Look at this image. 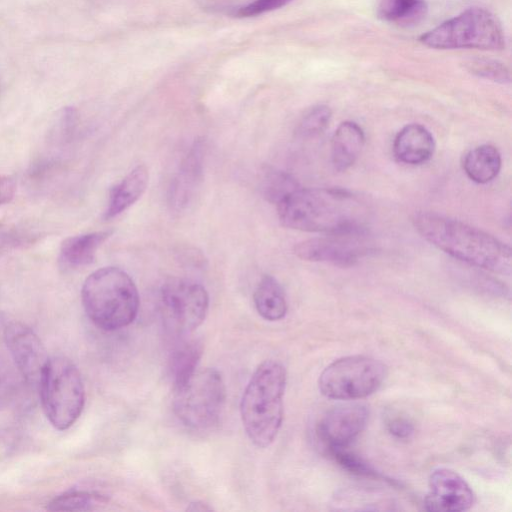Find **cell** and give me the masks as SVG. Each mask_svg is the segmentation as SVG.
<instances>
[{"mask_svg":"<svg viewBox=\"0 0 512 512\" xmlns=\"http://www.w3.org/2000/svg\"><path fill=\"white\" fill-rule=\"evenodd\" d=\"M298 188L300 185L291 174L277 168L266 167L260 178L262 196L275 205H278Z\"/></svg>","mask_w":512,"mask_h":512,"instance_id":"obj_23","label":"cell"},{"mask_svg":"<svg viewBox=\"0 0 512 512\" xmlns=\"http://www.w3.org/2000/svg\"><path fill=\"white\" fill-rule=\"evenodd\" d=\"M159 308L165 326L180 335L194 331L205 319L209 296L199 283L182 278L166 281L160 289Z\"/></svg>","mask_w":512,"mask_h":512,"instance_id":"obj_9","label":"cell"},{"mask_svg":"<svg viewBox=\"0 0 512 512\" xmlns=\"http://www.w3.org/2000/svg\"><path fill=\"white\" fill-rule=\"evenodd\" d=\"M427 11L425 0H380L377 7L380 19L401 26L419 23Z\"/></svg>","mask_w":512,"mask_h":512,"instance_id":"obj_22","label":"cell"},{"mask_svg":"<svg viewBox=\"0 0 512 512\" xmlns=\"http://www.w3.org/2000/svg\"><path fill=\"white\" fill-rule=\"evenodd\" d=\"M7 349L21 375L30 384H39L49 357L37 334L27 325L12 322L4 330Z\"/></svg>","mask_w":512,"mask_h":512,"instance_id":"obj_11","label":"cell"},{"mask_svg":"<svg viewBox=\"0 0 512 512\" xmlns=\"http://www.w3.org/2000/svg\"><path fill=\"white\" fill-rule=\"evenodd\" d=\"M16 191V181L11 176H0V205L10 202Z\"/></svg>","mask_w":512,"mask_h":512,"instance_id":"obj_30","label":"cell"},{"mask_svg":"<svg viewBox=\"0 0 512 512\" xmlns=\"http://www.w3.org/2000/svg\"><path fill=\"white\" fill-rule=\"evenodd\" d=\"M206 141L199 138L182 159L178 171L171 180L168 202L175 212H182L195 201L204 177Z\"/></svg>","mask_w":512,"mask_h":512,"instance_id":"obj_13","label":"cell"},{"mask_svg":"<svg viewBox=\"0 0 512 512\" xmlns=\"http://www.w3.org/2000/svg\"><path fill=\"white\" fill-rule=\"evenodd\" d=\"M107 502L105 495L83 489H70L54 497L47 505L49 511H88Z\"/></svg>","mask_w":512,"mask_h":512,"instance_id":"obj_24","label":"cell"},{"mask_svg":"<svg viewBox=\"0 0 512 512\" xmlns=\"http://www.w3.org/2000/svg\"><path fill=\"white\" fill-rule=\"evenodd\" d=\"M292 1L293 0H254L247 5L239 7L234 15L243 18L254 17L279 9Z\"/></svg>","mask_w":512,"mask_h":512,"instance_id":"obj_28","label":"cell"},{"mask_svg":"<svg viewBox=\"0 0 512 512\" xmlns=\"http://www.w3.org/2000/svg\"><path fill=\"white\" fill-rule=\"evenodd\" d=\"M501 168V155L492 145H481L470 150L464 157L463 169L474 182L485 184L492 181Z\"/></svg>","mask_w":512,"mask_h":512,"instance_id":"obj_20","label":"cell"},{"mask_svg":"<svg viewBox=\"0 0 512 512\" xmlns=\"http://www.w3.org/2000/svg\"><path fill=\"white\" fill-rule=\"evenodd\" d=\"M113 230L95 231L66 238L60 247L61 261L71 267H81L93 262L96 251Z\"/></svg>","mask_w":512,"mask_h":512,"instance_id":"obj_18","label":"cell"},{"mask_svg":"<svg viewBox=\"0 0 512 512\" xmlns=\"http://www.w3.org/2000/svg\"><path fill=\"white\" fill-rule=\"evenodd\" d=\"M368 415L360 403L335 406L317 424L318 439L327 449L347 447L365 428Z\"/></svg>","mask_w":512,"mask_h":512,"instance_id":"obj_12","label":"cell"},{"mask_svg":"<svg viewBox=\"0 0 512 512\" xmlns=\"http://www.w3.org/2000/svg\"><path fill=\"white\" fill-rule=\"evenodd\" d=\"M387 376L378 359L354 355L335 360L320 374V392L334 400H357L376 392Z\"/></svg>","mask_w":512,"mask_h":512,"instance_id":"obj_8","label":"cell"},{"mask_svg":"<svg viewBox=\"0 0 512 512\" xmlns=\"http://www.w3.org/2000/svg\"><path fill=\"white\" fill-rule=\"evenodd\" d=\"M201 355L202 346L195 340L184 341L173 350L169 361L173 390L186 384L194 375Z\"/></svg>","mask_w":512,"mask_h":512,"instance_id":"obj_21","label":"cell"},{"mask_svg":"<svg viewBox=\"0 0 512 512\" xmlns=\"http://www.w3.org/2000/svg\"><path fill=\"white\" fill-rule=\"evenodd\" d=\"M330 455L346 470L362 476L377 477L376 472L346 447L327 449Z\"/></svg>","mask_w":512,"mask_h":512,"instance_id":"obj_27","label":"cell"},{"mask_svg":"<svg viewBox=\"0 0 512 512\" xmlns=\"http://www.w3.org/2000/svg\"><path fill=\"white\" fill-rule=\"evenodd\" d=\"M226 388L221 374L199 370L180 388L174 389L173 410L179 421L194 430L214 426L223 412Z\"/></svg>","mask_w":512,"mask_h":512,"instance_id":"obj_7","label":"cell"},{"mask_svg":"<svg viewBox=\"0 0 512 512\" xmlns=\"http://www.w3.org/2000/svg\"><path fill=\"white\" fill-rule=\"evenodd\" d=\"M473 503V491L458 473L446 468L433 471L429 478V492L424 499L426 510L466 511Z\"/></svg>","mask_w":512,"mask_h":512,"instance_id":"obj_14","label":"cell"},{"mask_svg":"<svg viewBox=\"0 0 512 512\" xmlns=\"http://www.w3.org/2000/svg\"><path fill=\"white\" fill-rule=\"evenodd\" d=\"M413 223L420 235L452 257L499 274H510L512 253L494 236L433 212H418Z\"/></svg>","mask_w":512,"mask_h":512,"instance_id":"obj_2","label":"cell"},{"mask_svg":"<svg viewBox=\"0 0 512 512\" xmlns=\"http://www.w3.org/2000/svg\"><path fill=\"white\" fill-rule=\"evenodd\" d=\"M38 385L48 421L60 431L70 428L85 403L84 384L77 367L62 356L49 358Z\"/></svg>","mask_w":512,"mask_h":512,"instance_id":"obj_5","label":"cell"},{"mask_svg":"<svg viewBox=\"0 0 512 512\" xmlns=\"http://www.w3.org/2000/svg\"><path fill=\"white\" fill-rule=\"evenodd\" d=\"M81 299L89 319L106 331L128 326L139 309L134 281L117 267H103L91 273L83 283Z\"/></svg>","mask_w":512,"mask_h":512,"instance_id":"obj_4","label":"cell"},{"mask_svg":"<svg viewBox=\"0 0 512 512\" xmlns=\"http://www.w3.org/2000/svg\"><path fill=\"white\" fill-rule=\"evenodd\" d=\"M365 230L327 233L297 243L294 254L306 261L352 266L370 251Z\"/></svg>","mask_w":512,"mask_h":512,"instance_id":"obj_10","label":"cell"},{"mask_svg":"<svg viewBox=\"0 0 512 512\" xmlns=\"http://www.w3.org/2000/svg\"><path fill=\"white\" fill-rule=\"evenodd\" d=\"M419 40L435 49L499 50L505 46L503 28L497 17L480 7L466 9L422 34Z\"/></svg>","mask_w":512,"mask_h":512,"instance_id":"obj_6","label":"cell"},{"mask_svg":"<svg viewBox=\"0 0 512 512\" xmlns=\"http://www.w3.org/2000/svg\"><path fill=\"white\" fill-rule=\"evenodd\" d=\"M466 66L471 73L479 77L499 83H507L510 81L508 69L505 65L496 60L475 58L467 62Z\"/></svg>","mask_w":512,"mask_h":512,"instance_id":"obj_26","label":"cell"},{"mask_svg":"<svg viewBox=\"0 0 512 512\" xmlns=\"http://www.w3.org/2000/svg\"><path fill=\"white\" fill-rule=\"evenodd\" d=\"M148 179L149 173L145 165H138L130 171L110 190L104 218H114L132 206L146 190Z\"/></svg>","mask_w":512,"mask_h":512,"instance_id":"obj_16","label":"cell"},{"mask_svg":"<svg viewBox=\"0 0 512 512\" xmlns=\"http://www.w3.org/2000/svg\"><path fill=\"white\" fill-rule=\"evenodd\" d=\"M365 143L362 128L355 122H342L331 140V160L338 171L351 167L359 157Z\"/></svg>","mask_w":512,"mask_h":512,"instance_id":"obj_17","label":"cell"},{"mask_svg":"<svg viewBox=\"0 0 512 512\" xmlns=\"http://www.w3.org/2000/svg\"><path fill=\"white\" fill-rule=\"evenodd\" d=\"M253 300L258 314L265 320L278 321L286 315L287 301L284 290L271 275H264L261 278Z\"/></svg>","mask_w":512,"mask_h":512,"instance_id":"obj_19","label":"cell"},{"mask_svg":"<svg viewBox=\"0 0 512 512\" xmlns=\"http://www.w3.org/2000/svg\"><path fill=\"white\" fill-rule=\"evenodd\" d=\"M286 370L274 360L262 362L252 374L242 395L240 414L244 430L259 448L276 438L283 420Z\"/></svg>","mask_w":512,"mask_h":512,"instance_id":"obj_3","label":"cell"},{"mask_svg":"<svg viewBox=\"0 0 512 512\" xmlns=\"http://www.w3.org/2000/svg\"><path fill=\"white\" fill-rule=\"evenodd\" d=\"M434 150L433 135L426 127L416 123L404 126L393 142V153L396 159L410 165L428 161Z\"/></svg>","mask_w":512,"mask_h":512,"instance_id":"obj_15","label":"cell"},{"mask_svg":"<svg viewBox=\"0 0 512 512\" xmlns=\"http://www.w3.org/2000/svg\"><path fill=\"white\" fill-rule=\"evenodd\" d=\"M330 119L331 110L328 106H314L301 118L297 127V133L304 138L315 137L326 129Z\"/></svg>","mask_w":512,"mask_h":512,"instance_id":"obj_25","label":"cell"},{"mask_svg":"<svg viewBox=\"0 0 512 512\" xmlns=\"http://www.w3.org/2000/svg\"><path fill=\"white\" fill-rule=\"evenodd\" d=\"M188 511H210L212 510L211 507L208 506V504L203 502H193L190 503V505L187 507Z\"/></svg>","mask_w":512,"mask_h":512,"instance_id":"obj_31","label":"cell"},{"mask_svg":"<svg viewBox=\"0 0 512 512\" xmlns=\"http://www.w3.org/2000/svg\"><path fill=\"white\" fill-rule=\"evenodd\" d=\"M386 426L389 433L399 439L409 438L414 431L412 422L402 416L389 417Z\"/></svg>","mask_w":512,"mask_h":512,"instance_id":"obj_29","label":"cell"},{"mask_svg":"<svg viewBox=\"0 0 512 512\" xmlns=\"http://www.w3.org/2000/svg\"><path fill=\"white\" fill-rule=\"evenodd\" d=\"M285 227L322 233L365 230L369 209L354 193L341 188H298L277 205Z\"/></svg>","mask_w":512,"mask_h":512,"instance_id":"obj_1","label":"cell"}]
</instances>
